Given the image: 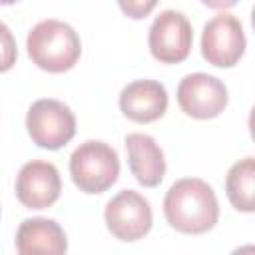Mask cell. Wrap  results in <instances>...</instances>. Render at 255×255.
<instances>
[{
  "label": "cell",
  "instance_id": "17",
  "mask_svg": "<svg viewBox=\"0 0 255 255\" xmlns=\"http://www.w3.org/2000/svg\"><path fill=\"white\" fill-rule=\"evenodd\" d=\"M16 2H18V0H0L2 6H10V4H16Z\"/></svg>",
  "mask_w": 255,
  "mask_h": 255
},
{
  "label": "cell",
  "instance_id": "5",
  "mask_svg": "<svg viewBox=\"0 0 255 255\" xmlns=\"http://www.w3.org/2000/svg\"><path fill=\"white\" fill-rule=\"evenodd\" d=\"M108 231L120 241H137L145 237L153 223V213L149 201L133 191L122 189L114 195L104 211Z\"/></svg>",
  "mask_w": 255,
  "mask_h": 255
},
{
  "label": "cell",
  "instance_id": "16",
  "mask_svg": "<svg viewBox=\"0 0 255 255\" xmlns=\"http://www.w3.org/2000/svg\"><path fill=\"white\" fill-rule=\"evenodd\" d=\"M239 0H201V4H205L211 10H229L237 4Z\"/></svg>",
  "mask_w": 255,
  "mask_h": 255
},
{
  "label": "cell",
  "instance_id": "13",
  "mask_svg": "<svg viewBox=\"0 0 255 255\" xmlns=\"http://www.w3.org/2000/svg\"><path fill=\"white\" fill-rule=\"evenodd\" d=\"M225 191L237 211H255V159L251 155L231 165L225 177Z\"/></svg>",
  "mask_w": 255,
  "mask_h": 255
},
{
  "label": "cell",
  "instance_id": "4",
  "mask_svg": "<svg viewBox=\"0 0 255 255\" xmlns=\"http://www.w3.org/2000/svg\"><path fill=\"white\" fill-rule=\"evenodd\" d=\"M30 139L42 149H60L76 135V116L60 100H36L26 114Z\"/></svg>",
  "mask_w": 255,
  "mask_h": 255
},
{
  "label": "cell",
  "instance_id": "9",
  "mask_svg": "<svg viewBox=\"0 0 255 255\" xmlns=\"http://www.w3.org/2000/svg\"><path fill=\"white\" fill-rule=\"evenodd\" d=\"M62 191L60 171L54 163L32 159L16 175V197L28 209H46L54 205Z\"/></svg>",
  "mask_w": 255,
  "mask_h": 255
},
{
  "label": "cell",
  "instance_id": "8",
  "mask_svg": "<svg viewBox=\"0 0 255 255\" xmlns=\"http://www.w3.org/2000/svg\"><path fill=\"white\" fill-rule=\"evenodd\" d=\"M227 100L225 84L203 72L187 74L177 86V104L181 112L195 120L217 118L227 108Z\"/></svg>",
  "mask_w": 255,
  "mask_h": 255
},
{
  "label": "cell",
  "instance_id": "1",
  "mask_svg": "<svg viewBox=\"0 0 255 255\" xmlns=\"http://www.w3.org/2000/svg\"><path fill=\"white\" fill-rule=\"evenodd\" d=\"M163 215L179 233H207L219 219V203L213 187L199 177L177 179L163 197Z\"/></svg>",
  "mask_w": 255,
  "mask_h": 255
},
{
  "label": "cell",
  "instance_id": "11",
  "mask_svg": "<svg viewBox=\"0 0 255 255\" xmlns=\"http://www.w3.org/2000/svg\"><path fill=\"white\" fill-rule=\"evenodd\" d=\"M126 151L131 175L143 187H157L165 175V157L157 141L147 133H128Z\"/></svg>",
  "mask_w": 255,
  "mask_h": 255
},
{
  "label": "cell",
  "instance_id": "10",
  "mask_svg": "<svg viewBox=\"0 0 255 255\" xmlns=\"http://www.w3.org/2000/svg\"><path fill=\"white\" fill-rule=\"evenodd\" d=\"M167 90L155 80H133L120 94L122 114L135 124L159 120L167 110Z\"/></svg>",
  "mask_w": 255,
  "mask_h": 255
},
{
  "label": "cell",
  "instance_id": "14",
  "mask_svg": "<svg viewBox=\"0 0 255 255\" xmlns=\"http://www.w3.org/2000/svg\"><path fill=\"white\" fill-rule=\"evenodd\" d=\"M18 58V48H16V38L10 32V28L0 22V74L8 72L14 68Z\"/></svg>",
  "mask_w": 255,
  "mask_h": 255
},
{
  "label": "cell",
  "instance_id": "12",
  "mask_svg": "<svg viewBox=\"0 0 255 255\" xmlns=\"http://www.w3.org/2000/svg\"><path fill=\"white\" fill-rule=\"evenodd\" d=\"M16 251L20 255H62L68 239L58 221L48 217L24 219L16 231Z\"/></svg>",
  "mask_w": 255,
  "mask_h": 255
},
{
  "label": "cell",
  "instance_id": "2",
  "mask_svg": "<svg viewBox=\"0 0 255 255\" xmlns=\"http://www.w3.org/2000/svg\"><path fill=\"white\" fill-rule=\"evenodd\" d=\"M28 58L40 70L50 74H62L72 70L82 54V42L78 32L60 20L38 22L26 38Z\"/></svg>",
  "mask_w": 255,
  "mask_h": 255
},
{
  "label": "cell",
  "instance_id": "6",
  "mask_svg": "<svg viewBox=\"0 0 255 255\" xmlns=\"http://www.w3.org/2000/svg\"><path fill=\"white\" fill-rule=\"evenodd\" d=\"M193 44V28L183 12L163 10L149 26L147 46L159 64H179L187 60Z\"/></svg>",
  "mask_w": 255,
  "mask_h": 255
},
{
  "label": "cell",
  "instance_id": "3",
  "mask_svg": "<svg viewBox=\"0 0 255 255\" xmlns=\"http://www.w3.org/2000/svg\"><path fill=\"white\" fill-rule=\"evenodd\" d=\"M70 175L80 191L88 195L104 193L118 181L120 175L118 151L106 141L88 139L72 151Z\"/></svg>",
  "mask_w": 255,
  "mask_h": 255
},
{
  "label": "cell",
  "instance_id": "15",
  "mask_svg": "<svg viewBox=\"0 0 255 255\" xmlns=\"http://www.w3.org/2000/svg\"><path fill=\"white\" fill-rule=\"evenodd\" d=\"M159 0H118V6L120 10L131 18V20H141L145 16L151 14V10L155 8Z\"/></svg>",
  "mask_w": 255,
  "mask_h": 255
},
{
  "label": "cell",
  "instance_id": "7",
  "mask_svg": "<svg viewBox=\"0 0 255 255\" xmlns=\"http://www.w3.org/2000/svg\"><path fill=\"white\" fill-rule=\"evenodd\" d=\"M245 32L233 14H217L203 26L201 56L217 68H233L245 54Z\"/></svg>",
  "mask_w": 255,
  "mask_h": 255
}]
</instances>
